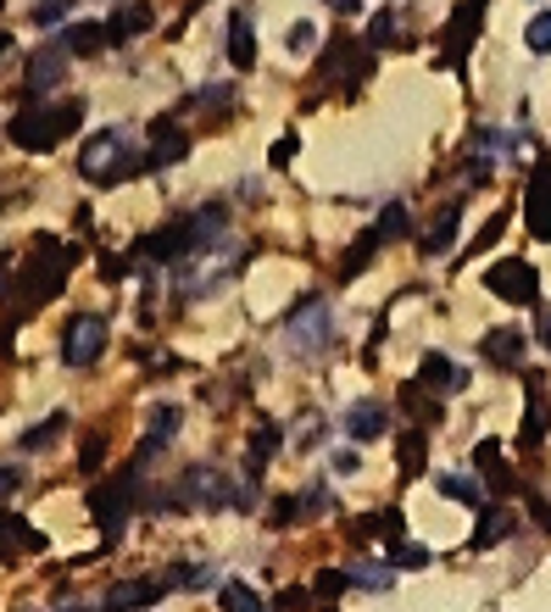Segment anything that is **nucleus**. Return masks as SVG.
I'll list each match as a JSON object with an SVG mask.
<instances>
[{
	"label": "nucleus",
	"instance_id": "47",
	"mask_svg": "<svg viewBox=\"0 0 551 612\" xmlns=\"http://www.w3.org/2000/svg\"><path fill=\"white\" fill-rule=\"evenodd\" d=\"M334 473H357V451H334Z\"/></svg>",
	"mask_w": 551,
	"mask_h": 612
},
{
	"label": "nucleus",
	"instance_id": "22",
	"mask_svg": "<svg viewBox=\"0 0 551 612\" xmlns=\"http://www.w3.org/2000/svg\"><path fill=\"white\" fill-rule=\"evenodd\" d=\"M107 40H112L107 23H73V29H62V51L68 57H96Z\"/></svg>",
	"mask_w": 551,
	"mask_h": 612
},
{
	"label": "nucleus",
	"instance_id": "46",
	"mask_svg": "<svg viewBox=\"0 0 551 612\" xmlns=\"http://www.w3.org/2000/svg\"><path fill=\"white\" fill-rule=\"evenodd\" d=\"M18 484H23V473H18V468H0V495H12Z\"/></svg>",
	"mask_w": 551,
	"mask_h": 612
},
{
	"label": "nucleus",
	"instance_id": "32",
	"mask_svg": "<svg viewBox=\"0 0 551 612\" xmlns=\"http://www.w3.org/2000/svg\"><path fill=\"white\" fill-rule=\"evenodd\" d=\"M62 429H68V418H62V412H51L40 429H29V434H23V451H46V445H51Z\"/></svg>",
	"mask_w": 551,
	"mask_h": 612
},
{
	"label": "nucleus",
	"instance_id": "54",
	"mask_svg": "<svg viewBox=\"0 0 551 612\" xmlns=\"http://www.w3.org/2000/svg\"><path fill=\"white\" fill-rule=\"evenodd\" d=\"M62 612H96V606H62Z\"/></svg>",
	"mask_w": 551,
	"mask_h": 612
},
{
	"label": "nucleus",
	"instance_id": "50",
	"mask_svg": "<svg viewBox=\"0 0 551 612\" xmlns=\"http://www.w3.org/2000/svg\"><path fill=\"white\" fill-rule=\"evenodd\" d=\"M540 345L551 351V307H540Z\"/></svg>",
	"mask_w": 551,
	"mask_h": 612
},
{
	"label": "nucleus",
	"instance_id": "53",
	"mask_svg": "<svg viewBox=\"0 0 551 612\" xmlns=\"http://www.w3.org/2000/svg\"><path fill=\"white\" fill-rule=\"evenodd\" d=\"M0 290H7V262H0Z\"/></svg>",
	"mask_w": 551,
	"mask_h": 612
},
{
	"label": "nucleus",
	"instance_id": "19",
	"mask_svg": "<svg viewBox=\"0 0 551 612\" xmlns=\"http://www.w3.org/2000/svg\"><path fill=\"white\" fill-rule=\"evenodd\" d=\"M384 423H390V412H384L379 401H357V407L345 412V434H351V440H379Z\"/></svg>",
	"mask_w": 551,
	"mask_h": 612
},
{
	"label": "nucleus",
	"instance_id": "36",
	"mask_svg": "<svg viewBox=\"0 0 551 612\" xmlns=\"http://www.w3.org/2000/svg\"><path fill=\"white\" fill-rule=\"evenodd\" d=\"M401 473L407 479H418L423 473V434L412 429V434H401Z\"/></svg>",
	"mask_w": 551,
	"mask_h": 612
},
{
	"label": "nucleus",
	"instance_id": "16",
	"mask_svg": "<svg viewBox=\"0 0 551 612\" xmlns=\"http://www.w3.org/2000/svg\"><path fill=\"white\" fill-rule=\"evenodd\" d=\"M340 73H351V79L368 73V57L357 51V40H334V46H329V57H323V84H334Z\"/></svg>",
	"mask_w": 551,
	"mask_h": 612
},
{
	"label": "nucleus",
	"instance_id": "14",
	"mask_svg": "<svg viewBox=\"0 0 551 612\" xmlns=\"http://www.w3.org/2000/svg\"><path fill=\"white\" fill-rule=\"evenodd\" d=\"M151 23H157V12L146 7V0H123V7H118V12L107 18V34H112V40L123 46V40H134V34H146Z\"/></svg>",
	"mask_w": 551,
	"mask_h": 612
},
{
	"label": "nucleus",
	"instance_id": "44",
	"mask_svg": "<svg viewBox=\"0 0 551 612\" xmlns=\"http://www.w3.org/2000/svg\"><path fill=\"white\" fill-rule=\"evenodd\" d=\"M345 584H351V579H345V568H323V573H318V595H323V601H329V595H340Z\"/></svg>",
	"mask_w": 551,
	"mask_h": 612
},
{
	"label": "nucleus",
	"instance_id": "28",
	"mask_svg": "<svg viewBox=\"0 0 551 612\" xmlns=\"http://www.w3.org/2000/svg\"><path fill=\"white\" fill-rule=\"evenodd\" d=\"M473 462L490 473V490H518L512 484V473H507V462H501V451L490 445V440H479V451H473Z\"/></svg>",
	"mask_w": 551,
	"mask_h": 612
},
{
	"label": "nucleus",
	"instance_id": "39",
	"mask_svg": "<svg viewBox=\"0 0 551 612\" xmlns=\"http://www.w3.org/2000/svg\"><path fill=\"white\" fill-rule=\"evenodd\" d=\"M73 7H79V0H40V7H34V23H40V29H51V23H62Z\"/></svg>",
	"mask_w": 551,
	"mask_h": 612
},
{
	"label": "nucleus",
	"instance_id": "37",
	"mask_svg": "<svg viewBox=\"0 0 551 612\" xmlns=\"http://www.w3.org/2000/svg\"><path fill=\"white\" fill-rule=\"evenodd\" d=\"M523 46H529L534 57H551V12H540V18L523 29Z\"/></svg>",
	"mask_w": 551,
	"mask_h": 612
},
{
	"label": "nucleus",
	"instance_id": "3",
	"mask_svg": "<svg viewBox=\"0 0 551 612\" xmlns=\"http://www.w3.org/2000/svg\"><path fill=\"white\" fill-rule=\"evenodd\" d=\"M73 257H79V251H57L51 240H40V262H29V273H23V284H18V312L46 307V301L62 290V279H68Z\"/></svg>",
	"mask_w": 551,
	"mask_h": 612
},
{
	"label": "nucleus",
	"instance_id": "4",
	"mask_svg": "<svg viewBox=\"0 0 551 612\" xmlns=\"http://www.w3.org/2000/svg\"><path fill=\"white\" fill-rule=\"evenodd\" d=\"M107 318L101 312H79L73 323H68V334H62V357H68V368H96L101 362V351H107Z\"/></svg>",
	"mask_w": 551,
	"mask_h": 612
},
{
	"label": "nucleus",
	"instance_id": "6",
	"mask_svg": "<svg viewBox=\"0 0 551 612\" xmlns=\"http://www.w3.org/2000/svg\"><path fill=\"white\" fill-rule=\"evenodd\" d=\"M90 512H96L101 534L118 540L123 523H129V512H134V479L123 473V479H112V484H96V490H90Z\"/></svg>",
	"mask_w": 551,
	"mask_h": 612
},
{
	"label": "nucleus",
	"instance_id": "17",
	"mask_svg": "<svg viewBox=\"0 0 551 612\" xmlns=\"http://www.w3.org/2000/svg\"><path fill=\"white\" fill-rule=\"evenodd\" d=\"M529 390H534V395H529V418H523L518 445H523V451H540V445H545V423H551V401H545V390H540L534 379H529Z\"/></svg>",
	"mask_w": 551,
	"mask_h": 612
},
{
	"label": "nucleus",
	"instance_id": "18",
	"mask_svg": "<svg viewBox=\"0 0 551 612\" xmlns=\"http://www.w3.org/2000/svg\"><path fill=\"white\" fill-rule=\"evenodd\" d=\"M273 451H279V429H273L268 418H257V423H251V445H246V473L262 479V468L273 462Z\"/></svg>",
	"mask_w": 551,
	"mask_h": 612
},
{
	"label": "nucleus",
	"instance_id": "11",
	"mask_svg": "<svg viewBox=\"0 0 551 612\" xmlns=\"http://www.w3.org/2000/svg\"><path fill=\"white\" fill-rule=\"evenodd\" d=\"M190 157V134L179 129V123H157L151 129V151H146V173H157V168H168V162H184Z\"/></svg>",
	"mask_w": 551,
	"mask_h": 612
},
{
	"label": "nucleus",
	"instance_id": "10",
	"mask_svg": "<svg viewBox=\"0 0 551 612\" xmlns=\"http://www.w3.org/2000/svg\"><path fill=\"white\" fill-rule=\"evenodd\" d=\"M523 218L534 240H551V162H540L529 173V195H523Z\"/></svg>",
	"mask_w": 551,
	"mask_h": 612
},
{
	"label": "nucleus",
	"instance_id": "45",
	"mask_svg": "<svg viewBox=\"0 0 551 612\" xmlns=\"http://www.w3.org/2000/svg\"><path fill=\"white\" fill-rule=\"evenodd\" d=\"M129 268H134V262H123V257H107V268H101V279H107V284H118V279H123Z\"/></svg>",
	"mask_w": 551,
	"mask_h": 612
},
{
	"label": "nucleus",
	"instance_id": "13",
	"mask_svg": "<svg viewBox=\"0 0 551 612\" xmlns=\"http://www.w3.org/2000/svg\"><path fill=\"white\" fill-rule=\"evenodd\" d=\"M62 73H68V51H62V46H46V51H34V62H29V90L46 96V90L62 84Z\"/></svg>",
	"mask_w": 551,
	"mask_h": 612
},
{
	"label": "nucleus",
	"instance_id": "29",
	"mask_svg": "<svg viewBox=\"0 0 551 612\" xmlns=\"http://www.w3.org/2000/svg\"><path fill=\"white\" fill-rule=\"evenodd\" d=\"M401 529H407V523H401V512H373V518H362V523H357V534H379L384 545H401Z\"/></svg>",
	"mask_w": 551,
	"mask_h": 612
},
{
	"label": "nucleus",
	"instance_id": "9",
	"mask_svg": "<svg viewBox=\"0 0 551 612\" xmlns=\"http://www.w3.org/2000/svg\"><path fill=\"white\" fill-rule=\"evenodd\" d=\"M168 590H173L168 573H162V579H118V584L107 590V612H140V606L162 601Z\"/></svg>",
	"mask_w": 551,
	"mask_h": 612
},
{
	"label": "nucleus",
	"instance_id": "23",
	"mask_svg": "<svg viewBox=\"0 0 551 612\" xmlns=\"http://www.w3.org/2000/svg\"><path fill=\"white\" fill-rule=\"evenodd\" d=\"M229 62L246 73V68H257V40H251V23H246V12H234L229 18Z\"/></svg>",
	"mask_w": 551,
	"mask_h": 612
},
{
	"label": "nucleus",
	"instance_id": "31",
	"mask_svg": "<svg viewBox=\"0 0 551 612\" xmlns=\"http://www.w3.org/2000/svg\"><path fill=\"white\" fill-rule=\"evenodd\" d=\"M407 229H412V223H407V207H401V201H390V207L379 212V223H373V234H379V245H384V240H401Z\"/></svg>",
	"mask_w": 551,
	"mask_h": 612
},
{
	"label": "nucleus",
	"instance_id": "43",
	"mask_svg": "<svg viewBox=\"0 0 551 612\" xmlns=\"http://www.w3.org/2000/svg\"><path fill=\"white\" fill-rule=\"evenodd\" d=\"M312 46H318V29H312V23H295V29H290V57H307Z\"/></svg>",
	"mask_w": 551,
	"mask_h": 612
},
{
	"label": "nucleus",
	"instance_id": "52",
	"mask_svg": "<svg viewBox=\"0 0 551 612\" xmlns=\"http://www.w3.org/2000/svg\"><path fill=\"white\" fill-rule=\"evenodd\" d=\"M12 51V34H0V57H7Z\"/></svg>",
	"mask_w": 551,
	"mask_h": 612
},
{
	"label": "nucleus",
	"instance_id": "38",
	"mask_svg": "<svg viewBox=\"0 0 551 612\" xmlns=\"http://www.w3.org/2000/svg\"><path fill=\"white\" fill-rule=\"evenodd\" d=\"M440 490H445L451 501H468V506H479V501H484V495H479V484H473V479H462V473H445V479H440Z\"/></svg>",
	"mask_w": 551,
	"mask_h": 612
},
{
	"label": "nucleus",
	"instance_id": "2",
	"mask_svg": "<svg viewBox=\"0 0 551 612\" xmlns=\"http://www.w3.org/2000/svg\"><path fill=\"white\" fill-rule=\"evenodd\" d=\"M79 173H84L90 184H123V179L146 173V151L129 140V129H101V134L84 140Z\"/></svg>",
	"mask_w": 551,
	"mask_h": 612
},
{
	"label": "nucleus",
	"instance_id": "30",
	"mask_svg": "<svg viewBox=\"0 0 551 612\" xmlns=\"http://www.w3.org/2000/svg\"><path fill=\"white\" fill-rule=\"evenodd\" d=\"M373 251H379V234H373V229H368V234H357V245H351V251H345V262H340V279H357V273L368 268V257H373Z\"/></svg>",
	"mask_w": 551,
	"mask_h": 612
},
{
	"label": "nucleus",
	"instance_id": "20",
	"mask_svg": "<svg viewBox=\"0 0 551 612\" xmlns=\"http://www.w3.org/2000/svg\"><path fill=\"white\" fill-rule=\"evenodd\" d=\"M173 429H179V407H157L151 423H146V440H140V457H134V462H151V457L173 440Z\"/></svg>",
	"mask_w": 551,
	"mask_h": 612
},
{
	"label": "nucleus",
	"instance_id": "24",
	"mask_svg": "<svg viewBox=\"0 0 551 612\" xmlns=\"http://www.w3.org/2000/svg\"><path fill=\"white\" fill-rule=\"evenodd\" d=\"M512 529H518V523H512V512H501V506H484V518H479V529H473V551H490V545H501Z\"/></svg>",
	"mask_w": 551,
	"mask_h": 612
},
{
	"label": "nucleus",
	"instance_id": "34",
	"mask_svg": "<svg viewBox=\"0 0 551 612\" xmlns=\"http://www.w3.org/2000/svg\"><path fill=\"white\" fill-rule=\"evenodd\" d=\"M168 584H173V590H207V584H212V568L184 562V568H173V573H168Z\"/></svg>",
	"mask_w": 551,
	"mask_h": 612
},
{
	"label": "nucleus",
	"instance_id": "1",
	"mask_svg": "<svg viewBox=\"0 0 551 612\" xmlns=\"http://www.w3.org/2000/svg\"><path fill=\"white\" fill-rule=\"evenodd\" d=\"M79 123H84V101H79V96H62V101H34V107H23V112L12 118L7 134H12L18 151L46 157V151H57Z\"/></svg>",
	"mask_w": 551,
	"mask_h": 612
},
{
	"label": "nucleus",
	"instance_id": "25",
	"mask_svg": "<svg viewBox=\"0 0 551 612\" xmlns=\"http://www.w3.org/2000/svg\"><path fill=\"white\" fill-rule=\"evenodd\" d=\"M423 384H434V390H462V384H468V373H462L451 357L429 351V357H423Z\"/></svg>",
	"mask_w": 551,
	"mask_h": 612
},
{
	"label": "nucleus",
	"instance_id": "48",
	"mask_svg": "<svg viewBox=\"0 0 551 612\" xmlns=\"http://www.w3.org/2000/svg\"><path fill=\"white\" fill-rule=\"evenodd\" d=\"M290 157H295V140H279V146H273V162H279V168H284V162H290Z\"/></svg>",
	"mask_w": 551,
	"mask_h": 612
},
{
	"label": "nucleus",
	"instance_id": "33",
	"mask_svg": "<svg viewBox=\"0 0 551 612\" xmlns=\"http://www.w3.org/2000/svg\"><path fill=\"white\" fill-rule=\"evenodd\" d=\"M345 579L362 590H390V568H379V562H357V568H345Z\"/></svg>",
	"mask_w": 551,
	"mask_h": 612
},
{
	"label": "nucleus",
	"instance_id": "21",
	"mask_svg": "<svg viewBox=\"0 0 551 612\" xmlns=\"http://www.w3.org/2000/svg\"><path fill=\"white\" fill-rule=\"evenodd\" d=\"M484 357L495 368H523V334L518 329H490L484 334Z\"/></svg>",
	"mask_w": 551,
	"mask_h": 612
},
{
	"label": "nucleus",
	"instance_id": "51",
	"mask_svg": "<svg viewBox=\"0 0 551 612\" xmlns=\"http://www.w3.org/2000/svg\"><path fill=\"white\" fill-rule=\"evenodd\" d=\"M329 7H340V12H357V7H362V0H329Z\"/></svg>",
	"mask_w": 551,
	"mask_h": 612
},
{
	"label": "nucleus",
	"instance_id": "12",
	"mask_svg": "<svg viewBox=\"0 0 551 612\" xmlns=\"http://www.w3.org/2000/svg\"><path fill=\"white\" fill-rule=\"evenodd\" d=\"M18 551H46V534L18 512H0V562H12Z\"/></svg>",
	"mask_w": 551,
	"mask_h": 612
},
{
	"label": "nucleus",
	"instance_id": "7",
	"mask_svg": "<svg viewBox=\"0 0 551 612\" xmlns=\"http://www.w3.org/2000/svg\"><path fill=\"white\" fill-rule=\"evenodd\" d=\"M484 290L512 301V307H534L540 301V273H534V262H495L484 273Z\"/></svg>",
	"mask_w": 551,
	"mask_h": 612
},
{
	"label": "nucleus",
	"instance_id": "41",
	"mask_svg": "<svg viewBox=\"0 0 551 612\" xmlns=\"http://www.w3.org/2000/svg\"><path fill=\"white\" fill-rule=\"evenodd\" d=\"M429 551L423 545H390V568H423Z\"/></svg>",
	"mask_w": 551,
	"mask_h": 612
},
{
	"label": "nucleus",
	"instance_id": "49",
	"mask_svg": "<svg viewBox=\"0 0 551 612\" xmlns=\"http://www.w3.org/2000/svg\"><path fill=\"white\" fill-rule=\"evenodd\" d=\"M529 506H534V518H540V529L551 534V501H529Z\"/></svg>",
	"mask_w": 551,
	"mask_h": 612
},
{
	"label": "nucleus",
	"instance_id": "8",
	"mask_svg": "<svg viewBox=\"0 0 551 612\" xmlns=\"http://www.w3.org/2000/svg\"><path fill=\"white\" fill-rule=\"evenodd\" d=\"M229 501H240V495L229 490V479L218 468H190L173 490V506H229Z\"/></svg>",
	"mask_w": 551,
	"mask_h": 612
},
{
	"label": "nucleus",
	"instance_id": "15",
	"mask_svg": "<svg viewBox=\"0 0 551 612\" xmlns=\"http://www.w3.org/2000/svg\"><path fill=\"white\" fill-rule=\"evenodd\" d=\"M484 23V0H462L457 7V18H451V29H445V40H451V62H462V51L473 46V29Z\"/></svg>",
	"mask_w": 551,
	"mask_h": 612
},
{
	"label": "nucleus",
	"instance_id": "35",
	"mask_svg": "<svg viewBox=\"0 0 551 612\" xmlns=\"http://www.w3.org/2000/svg\"><path fill=\"white\" fill-rule=\"evenodd\" d=\"M395 34H401V18H395V12H379V18L368 23V46H373V51H384Z\"/></svg>",
	"mask_w": 551,
	"mask_h": 612
},
{
	"label": "nucleus",
	"instance_id": "40",
	"mask_svg": "<svg viewBox=\"0 0 551 612\" xmlns=\"http://www.w3.org/2000/svg\"><path fill=\"white\" fill-rule=\"evenodd\" d=\"M318 434H323V418H318V412H307V418L295 423V445H301V451H312V445H318Z\"/></svg>",
	"mask_w": 551,
	"mask_h": 612
},
{
	"label": "nucleus",
	"instance_id": "5",
	"mask_svg": "<svg viewBox=\"0 0 551 612\" xmlns=\"http://www.w3.org/2000/svg\"><path fill=\"white\" fill-rule=\"evenodd\" d=\"M329 329H334V318H329L323 301H301V307L284 318V340H290L301 357H318V351L329 345Z\"/></svg>",
	"mask_w": 551,
	"mask_h": 612
},
{
	"label": "nucleus",
	"instance_id": "26",
	"mask_svg": "<svg viewBox=\"0 0 551 612\" xmlns=\"http://www.w3.org/2000/svg\"><path fill=\"white\" fill-rule=\"evenodd\" d=\"M218 606H223V612H273L246 579H229V584L218 590Z\"/></svg>",
	"mask_w": 551,
	"mask_h": 612
},
{
	"label": "nucleus",
	"instance_id": "42",
	"mask_svg": "<svg viewBox=\"0 0 551 612\" xmlns=\"http://www.w3.org/2000/svg\"><path fill=\"white\" fill-rule=\"evenodd\" d=\"M312 606V595L301 590V584H290V590H279V601H273V612H307Z\"/></svg>",
	"mask_w": 551,
	"mask_h": 612
},
{
	"label": "nucleus",
	"instance_id": "27",
	"mask_svg": "<svg viewBox=\"0 0 551 612\" xmlns=\"http://www.w3.org/2000/svg\"><path fill=\"white\" fill-rule=\"evenodd\" d=\"M451 240H457V207L434 212V223L423 229V257H440V251H451Z\"/></svg>",
	"mask_w": 551,
	"mask_h": 612
}]
</instances>
